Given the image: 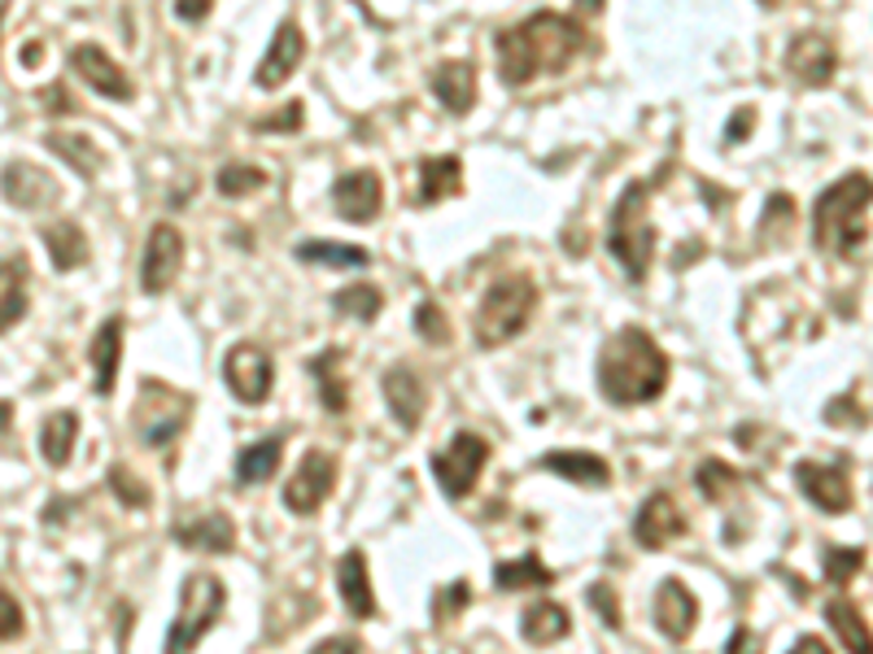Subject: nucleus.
<instances>
[{"label":"nucleus","instance_id":"obj_10","mask_svg":"<svg viewBox=\"0 0 873 654\" xmlns=\"http://www.w3.org/2000/svg\"><path fill=\"white\" fill-rule=\"evenodd\" d=\"M179 267H184V232L175 223H153L140 254V289L149 297H162L179 280Z\"/></svg>","mask_w":873,"mask_h":654},{"label":"nucleus","instance_id":"obj_53","mask_svg":"<svg viewBox=\"0 0 873 654\" xmlns=\"http://www.w3.org/2000/svg\"><path fill=\"white\" fill-rule=\"evenodd\" d=\"M760 4H765V9H778V4H782V0H760Z\"/></svg>","mask_w":873,"mask_h":654},{"label":"nucleus","instance_id":"obj_32","mask_svg":"<svg viewBox=\"0 0 873 654\" xmlns=\"http://www.w3.org/2000/svg\"><path fill=\"white\" fill-rule=\"evenodd\" d=\"M826 620H830L835 638H839L848 651L873 654V633H870V624H865V616H861L857 603H848V598H830V603H826Z\"/></svg>","mask_w":873,"mask_h":654},{"label":"nucleus","instance_id":"obj_7","mask_svg":"<svg viewBox=\"0 0 873 654\" xmlns=\"http://www.w3.org/2000/svg\"><path fill=\"white\" fill-rule=\"evenodd\" d=\"M228 607V589L214 572H193L184 576V589H179V616L166 633V651H193L223 616Z\"/></svg>","mask_w":873,"mask_h":654},{"label":"nucleus","instance_id":"obj_20","mask_svg":"<svg viewBox=\"0 0 873 654\" xmlns=\"http://www.w3.org/2000/svg\"><path fill=\"white\" fill-rule=\"evenodd\" d=\"M175 541L184 550H206V554H232L236 546V524L223 511H197L193 519L175 524Z\"/></svg>","mask_w":873,"mask_h":654},{"label":"nucleus","instance_id":"obj_47","mask_svg":"<svg viewBox=\"0 0 873 654\" xmlns=\"http://www.w3.org/2000/svg\"><path fill=\"white\" fill-rule=\"evenodd\" d=\"M22 607L13 603V594H4V629H0V638H4V646H13L18 638H22Z\"/></svg>","mask_w":873,"mask_h":654},{"label":"nucleus","instance_id":"obj_29","mask_svg":"<svg viewBox=\"0 0 873 654\" xmlns=\"http://www.w3.org/2000/svg\"><path fill=\"white\" fill-rule=\"evenodd\" d=\"M341 362H346V349H324V353L311 358V375L319 384V401H324L328 414H346L350 410V388H346Z\"/></svg>","mask_w":873,"mask_h":654},{"label":"nucleus","instance_id":"obj_8","mask_svg":"<svg viewBox=\"0 0 873 654\" xmlns=\"http://www.w3.org/2000/svg\"><path fill=\"white\" fill-rule=\"evenodd\" d=\"M485 463H489V441L480 432H454L445 441V449L433 454V476L436 484H441V493L450 502H463L476 489Z\"/></svg>","mask_w":873,"mask_h":654},{"label":"nucleus","instance_id":"obj_25","mask_svg":"<svg viewBox=\"0 0 873 654\" xmlns=\"http://www.w3.org/2000/svg\"><path fill=\"white\" fill-rule=\"evenodd\" d=\"M463 192V157L458 153H441L420 162V206L450 201Z\"/></svg>","mask_w":873,"mask_h":654},{"label":"nucleus","instance_id":"obj_39","mask_svg":"<svg viewBox=\"0 0 873 654\" xmlns=\"http://www.w3.org/2000/svg\"><path fill=\"white\" fill-rule=\"evenodd\" d=\"M822 563H826V581L830 585H848L865 568V550H857V546H826Z\"/></svg>","mask_w":873,"mask_h":654},{"label":"nucleus","instance_id":"obj_38","mask_svg":"<svg viewBox=\"0 0 873 654\" xmlns=\"http://www.w3.org/2000/svg\"><path fill=\"white\" fill-rule=\"evenodd\" d=\"M695 484H699V493H703L708 502H725V498L743 484V476H738L730 463H721V458H703L699 471H695Z\"/></svg>","mask_w":873,"mask_h":654},{"label":"nucleus","instance_id":"obj_28","mask_svg":"<svg viewBox=\"0 0 873 654\" xmlns=\"http://www.w3.org/2000/svg\"><path fill=\"white\" fill-rule=\"evenodd\" d=\"M4 197L13 206H22V210H35V206L57 197V184L44 171H35L31 162H9L4 166Z\"/></svg>","mask_w":873,"mask_h":654},{"label":"nucleus","instance_id":"obj_49","mask_svg":"<svg viewBox=\"0 0 873 654\" xmlns=\"http://www.w3.org/2000/svg\"><path fill=\"white\" fill-rule=\"evenodd\" d=\"M346 651H363V642L359 638H324V642H315V654H346Z\"/></svg>","mask_w":873,"mask_h":654},{"label":"nucleus","instance_id":"obj_33","mask_svg":"<svg viewBox=\"0 0 873 654\" xmlns=\"http://www.w3.org/2000/svg\"><path fill=\"white\" fill-rule=\"evenodd\" d=\"M542 585H555V572H550L537 554H524V559H511V563H498V568H493V589H502V594L542 589Z\"/></svg>","mask_w":873,"mask_h":654},{"label":"nucleus","instance_id":"obj_45","mask_svg":"<svg viewBox=\"0 0 873 654\" xmlns=\"http://www.w3.org/2000/svg\"><path fill=\"white\" fill-rule=\"evenodd\" d=\"M585 598H590V607L598 611V620H603L612 633H620V598L612 594V585H603V581H598V585H590V589H585Z\"/></svg>","mask_w":873,"mask_h":654},{"label":"nucleus","instance_id":"obj_14","mask_svg":"<svg viewBox=\"0 0 873 654\" xmlns=\"http://www.w3.org/2000/svg\"><path fill=\"white\" fill-rule=\"evenodd\" d=\"M381 393H385V406H389V414H394V423H398L403 432H416V428L424 423L429 388H424V379H420L416 366H407V362L389 366L385 379H381Z\"/></svg>","mask_w":873,"mask_h":654},{"label":"nucleus","instance_id":"obj_19","mask_svg":"<svg viewBox=\"0 0 873 654\" xmlns=\"http://www.w3.org/2000/svg\"><path fill=\"white\" fill-rule=\"evenodd\" d=\"M787 70H791L795 83H804V87H826V83L835 79V70H839V52H835V44H830L826 35L804 31V35H795L791 48H787Z\"/></svg>","mask_w":873,"mask_h":654},{"label":"nucleus","instance_id":"obj_21","mask_svg":"<svg viewBox=\"0 0 873 654\" xmlns=\"http://www.w3.org/2000/svg\"><path fill=\"white\" fill-rule=\"evenodd\" d=\"M123 315H109L105 324L96 327V336H92V344H88V362H92V371H96V393L101 397H109L114 393V384H118V366H123Z\"/></svg>","mask_w":873,"mask_h":654},{"label":"nucleus","instance_id":"obj_15","mask_svg":"<svg viewBox=\"0 0 873 654\" xmlns=\"http://www.w3.org/2000/svg\"><path fill=\"white\" fill-rule=\"evenodd\" d=\"M686 528L690 524H686L682 506L673 502V493H651L633 515V541L642 550H668L677 537H686Z\"/></svg>","mask_w":873,"mask_h":654},{"label":"nucleus","instance_id":"obj_2","mask_svg":"<svg viewBox=\"0 0 873 654\" xmlns=\"http://www.w3.org/2000/svg\"><path fill=\"white\" fill-rule=\"evenodd\" d=\"M668 353L642 327H620L598 349V393L612 406H642L668 388Z\"/></svg>","mask_w":873,"mask_h":654},{"label":"nucleus","instance_id":"obj_1","mask_svg":"<svg viewBox=\"0 0 873 654\" xmlns=\"http://www.w3.org/2000/svg\"><path fill=\"white\" fill-rule=\"evenodd\" d=\"M498 48V79L507 87H524L537 74H559L572 66V57L585 48V31L568 13H528L515 26H502L493 35Z\"/></svg>","mask_w":873,"mask_h":654},{"label":"nucleus","instance_id":"obj_6","mask_svg":"<svg viewBox=\"0 0 873 654\" xmlns=\"http://www.w3.org/2000/svg\"><path fill=\"white\" fill-rule=\"evenodd\" d=\"M193 419V397L162 384V379H144L140 393H136V406H131V428L140 436V445L149 449H162L171 445Z\"/></svg>","mask_w":873,"mask_h":654},{"label":"nucleus","instance_id":"obj_4","mask_svg":"<svg viewBox=\"0 0 873 654\" xmlns=\"http://www.w3.org/2000/svg\"><path fill=\"white\" fill-rule=\"evenodd\" d=\"M664 175H668V171H660L655 179H633V184H625V192H620V201H616V210H612L607 254L625 267V276H629L633 284L647 280L651 258H655V227H651V219H647V201H651V192L660 188Z\"/></svg>","mask_w":873,"mask_h":654},{"label":"nucleus","instance_id":"obj_36","mask_svg":"<svg viewBox=\"0 0 873 654\" xmlns=\"http://www.w3.org/2000/svg\"><path fill=\"white\" fill-rule=\"evenodd\" d=\"M44 144H48L57 157H66L79 175H96V162H101V157H96V149L88 144V136H79V131H48Z\"/></svg>","mask_w":873,"mask_h":654},{"label":"nucleus","instance_id":"obj_3","mask_svg":"<svg viewBox=\"0 0 873 654\" xmlns=\"http://www.w3.org/2000/svg\"><path fill=\"white\" fill-rule=\"evenodd\" d=\"M873 206V179L852 171L835 179L813 206V245L835 258H852L865 245V214Z\"/></svg>","mask_w":873,"mask_h":654},{"label":"nucleus","instance_id":"obj_42","mask_svg":"<svg viewBox=\"0 0 873 654\" xmlns=\"http://www.w3.org/2000/svg\"><path fill=\"white\" fill-rule=\"evenodd\" d=\"M302 118H306L302 101H289V105L276 109V114H263V118L254 122V131H258V136H289V131H302Z\"/></svg>","mask_w":873,"mask_h":654},{"label":"nucleus","instance_id":"obj_5","mask_svg":"<svg viewBox=\"0 0 873 654\" xmlns=\"http://www.w3.org/2000/svg\"><path fill=\"white\" fill-rule=\"evenodd\" d=\"M533 311H537V284L528 276H502L485 289V297L476 306L472 336H476L480 349H498L528 327Z\"/></svg>","mask_w":873,"mask_h":654},{"label":"nucleus","instance_id":"obj_40","mask_svg":"<svg viewBox=\"0 0 873 654\" xmlns=\"http://www.w3.org/2000/svg\"><path fill=\"white\" fill-rule=\"evenodd\" d=\"M22 258H4V331H13V327L26 319V293H22Z\"/></svg>","mask_w":873,"mask_h":654},{"label":"nucleus","instance_id":"obj_35","mask_svg":"<svg viewBox=\"0 0 873 654\" xmlns=\"http://www.w3.org/2000/svg\"><path fill=\"white\" fill-rule=\"evenodd\" d=\"M333 311L346 315V319L372 324V319H381V311H385V293H381L376 284H350V289H341V293L333 297Z\"/></svg>","mask_w":873,"mask_h":654},{"label":"nucleus","instance_id":"obj_31","mask_svg":"<svg viewBox=\"0 0 873 654\" xmlns=\"http://www.w3.org/2000/svg\"><path fill=\"white\" fill-rule=\"evenodd\" d=\"M74 441H79V414L74 410H57L53 419H44L39 428V454L48 467H66L70 454H74Z\"/></svg>","mask_w":873,"mask_h":654},{"label":"nucleus","instance_id":"obj_37","mask_svg":"<svg viewBox=\"0 0 873 654\" xmlns=\"http://www.w3.org/2000/svg\"><path fill=\"white\" fill-rule=\"evenodd\" d=\"M214 188H219L228 201H241V197L267 188V171H258V166H249V162H228V166L214 175Z\"/></svg>","mask_w":873,"mask_h":654},{"label":"nucleus","instance_id":"obj_22","mask_svg":"<svg viewBox=\"0 0 873 654\" xmlns=\"http://www.w3.org/2000/svg\"><path fill=\"white\" fill-rule=\"evenodd\" d=\"M337 589H341V603L354 620H372L376 616V594H372V576H368V554L363 550H350L341 554L337 563Z\"/></svg>","mask_w":873,"mask_h":654},{"label":"nucleus","instance_id":"obj_16","mask_svg":"<svg viewBox=\"0 0 873 654\" xmlns=\"http://www.w3.org/2000/svg\"><path fill=\"white\" fill-rule=\"evenodd\" d=\"M795 484H800V493H804L813 506H822L826 515H848V511H852V480L843 476V467L804 458V463H795Z\"/></svg>","mask_w":873,"mask_h":654},{"label":"nucleus","instance_id":"obj_34","mask_svg":"<svg viewBox=\"0 0 873 654\" xmlns=\"http://www.w3.org/2000/svg\"><path fill=\"white\" fill-rule=\"evenodd\" d=\"M298 262H328L337 271H354V267H368L372 254L363 245H328V241H306L298 245Z\"/></svg>","mask_w":873,"mask_h":654},{"label":"nucleus","instance_id":"obj_23","mask_svg":"<svg viewBox=\"0 0 873 654\" xmlns=\"http://www.w3.org/2000/svg\"><path fill=\"white\" fill-rule=\"evenodd\" d=\"M537 467L550 471V476H563V480H572V484H585V489H607V484H612L607 458L585 454V449H555V454L537 458Z\"/></svg>","mask_w":873,"mask_h":654},{"label":"nucleus","instance_id":"obj_18","mask_svg":"<svg viewBox=\"0 0 873 654\" xmlns=\"http://www.w3.org/2000/svg\"><path fill=\"white\" fill-rule=\"evenodd\" d=\"M333 206L346 223H372L385 210V184L376 171H350L333 184Z\"/></svg>","mask_w":873,"mask_h":654},{"label":"nucleus","instance_id":"obj_30","mask_svg":"<svg viewBox=\"0 0 873 654\" xmlns=\"http://www.w3.org/2000/svg\"><path fill=\"white\" fill-rule=\"evenodd\" d=\"M39 236H44V249H48V258H53L57 271H79V267L88 262V236L79 232V223L57 219V223H48Z\"/></svg>","mask_w":873,"mask_h":654},{"label":"nucleus","instance_id":"obj_46","mask_svg":"<svg viewBox=\"0 0 873 654\" xmlns=\"http://www.w3.org/2000/svg\"><path fill=\"white\" fill-rule=\"evenodd\" d=\"M752 127H756V109H752V105H738V109L730 114V127H725V140H730V144H743V140L752 136Z\"/></svg>","mask_w":873,"mask_h":654},{"label":"nucleus","instance_id":"obj_12","mask_svg":"<svg viewBox=\"0 0 873 654\" xmlns=\"http://www.w3.org/2000/svg\"><path fill=\"white\" fill-rule=\"evenodd\" d=\"M70 70H74L96 96H105V101H123V105H127V101L136 96L127 70H123L101 44H74V48H70Z\"/></svg>","mask_w":873,"mask_h":654},{"label":"nucleus","instance_id":"obj_27","mask_svg":"<svg viewBox=\"0 0 873 654\" xmlns=\"http://www.w3.org/2000/svg\"><path fill=\"white\" fill-rule=\"evenodd\" d=\"M572 633V616H568V607H559V603H533L524 616H520V638L528 642V646H555V642H563Z\"/></svg>","mask_w":873,"mask_h":654},{"label":"nucleus","instance_id":"obj_17","mask_svg":"<svg viewBox=\"0 0 873 654\" xmlns=\"http://www.w3.org/2000/svg\"><path fill=\"white\" fill-rule=\"evenodd\" d=\"M651 616H655V629L668 638V642H686L699 624V598L677 581V576H664L660 589H655V603H651Z\"/></svg>","mask_w":873,"mask_h":654},{"label":"nucleus","instance_id":"obj_52","mask_svg":"<svg viewBox=\"0 0 873 654\" xmlns=\"http://www.w3.org/2000/svg\"><path fill=\"white\" fill-rule=\"evenodd\" d=\"M603 4H607V0H577L581 13H603Z\"/></svg>","mask_w":873,"mask_h":654},{"label":"nucleus","instance_id":"obj_50","mask_svg":"<svg viewBox=\"0 0 873 654\" xmlns=\"http://www.w3.org/2000/svg\"><path fill=\"white\" fill-rule=\"evenodd\" d=\"M795 651H830V646H826V642H822V638H813V633H804V638H800V642H795Z\"/></svg>","mask_w":873,"mask_h":654},{"label":"nucleus","instance_id":"obj_24","mask_svg":"<svg viewBox=\"0 0 873 654\" xmlns=\"http://www.w3.org/2000/svg\"><path fill=\"white\" fill-rule=\"evenodd\" d=\"M433 96L450 109V114H467L476 105V66L472 61H441L433 70Z\"/></svg>","mask_w":873,"mask_h":654},{"label":"nucleus","instance_id":"obj_41","mask_svg":"<svg viewBox=\"0 0 873 654\" xmlns=\"http://www.w3.org/2000/svg\"><path fill=\"white\" fill-rule=\"evenodd\" d=\"M109 489H114V498H118L123 506H136V511H140V506H149V498H153V493H149V484H140V480H136V471H131V467H123V463H114V467H109Z\"/></svg>","mask_w":873,"mask_h":654},{"label":"nucleus","instance_id":"obj_13","mask_svg":"<svg viewBox=\"0 0 873 654\" xmlns=\"http://www.w3.org/2000/svg\"><path fill=\"white\" fill-rule=\"evenodd\" d=\"M302 57H306V35H302V26H298L293 17H284V22L276 26V35H271V44H267V52H263V61H258V70H254V83H258L263 92L284 87L289 74L302 66Z\"/></svg>","mask_w":873,"mask_h":654},{"label":"nucleus","instance_id":"obj_9","mask_svg":"<svg viewBox=\"0 0 873 654\" xmlns=\"http://www.w3.org/2000/svg\"><path fill=\"white\" fill-rule=\"evenodd\" d=\"M223 379H228V388L241 406H263L271 397V384H276V362L263 344L241 340L223 358Z\"/></svg>","mask_w":873,"mask_h":654},{"label":"nucleus","instance_id":"obj_43","mask_svg":"<svg viewBox=\"0 0 873 654\" xmlns=\"http://www.w3.org/2000/svg\"><path fill=\"white\" fill-rule=\"evenodd\" d=\"M416 331H420L429 344H450V319L436 311V302H420V311H416Z\"/></svg>","mask_w":873,"mask_h":654},{"label":"nucleus","instance_id":"obj_48","mask_svg":"<svg viewBox=\"0 0 873 654\" xmlns=\"http://www.w3.org/2000/svg\"><path fill=\"white\" fill-rule=\"evenodd\" d=\"M210 9H214V0H175L179 22H201V17H210Z\"/></svg>","mask_w":873,"mask_h":654},{"label":"nucleus","instance_id":"obj_51","mask_svg":"<svg viewBox=\"0 0 873 654\" xmlns=\"http://www.w3.org/2000/svg\"><path fill=\"white\" fill-rule=\"evenodd\" d=\"M39 52H44L39 44H26V48H22V66H39Z\"/></svg>","mask_w":873,"mask_h":654},{"label":"nucleus","instance_id":"obj_11","mask_svg":"<svg viewBox=\"0 0 873 654\" xmlns=\"http://www.w3.org/2000/svg\"><path fill=\"white\" fill-rule=\"evenodd\" d=\"M333 489H337V463H333L324 449H311V454L298 463L293 480L284 484V506H289L293 515H319V506L328 502Z\"/></svg>","mask_w":873,"mask_h":654},{"label":"nucleus","instance_id":"obj_44","mask_svg":"<svg viewBox=\"0 0 873 654\" xmlns=\"http://www.w3.org/2000/svg\"><path fill=\"white\" fill-rule=\"evenodd\" d=\"M467 598H472L467 581H450L445 589H436L433 594V620H454V616L467 607Z\"/></svg>","mask_w":873,"mask_h":654},{"label":"nucleus","instance_id":"obj_26","mask_svg":"<svg viewBox=\"0 0 873 654\" xmlns=\"http://www.w3.org/2000/svg\"><path fill=\"white\" fill-rule=\"evenodd\" d=\"M280 458H284V436H263V441L245 445V449L236 454V484H241V489L267 484V480L280 471Z\"/></svg>","mask_w":873,"mask_h":654}]
</instances>
